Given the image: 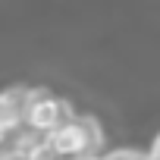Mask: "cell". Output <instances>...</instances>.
<instances>
[{
    "mask_svg": "<svg viewBox=\"0 0 160 160\" xmlns=\"http://www.w3.org/2000/svg\"><path fill=\"white\" fill-rule=\"evenodd\" d=\"M28 160H63V157H60V154H57V148L44 138L41 144H35V148L28 151Z\"/></svg>",
    "mask_w": 160,
    "mask_h": 160,
    "instance_id": "cell-4",
    "label": "cell"
},
{
    "mask_svg": "<svg viewBox=\"0 0 160 160\" xmlns=\"http://www.w3.org/2000/svg\"><path fill=\"white\" fill-rule=\"evenodd\" d=\"M75 119V113H72V104L66 101V98H57V94H50L47 101H41L32 113H28V126L35 129V132H41V135H50V132H57L60 126H66V122H72Z\"/></svg>",
    "mask_w": 160,
    "mask_h": 160,
    "instance_id": "cell-2",
    "label": "cell"
},
{
    "mask_svg": "<svg viewBox=\"0 0 160 160\" xmlns=\"http://www.w3.org/2000/svg\"><path fill=\"white\" fill-rule=\"evenodd\" d=\"M47 141L57 148V154L63 160H72V157H101L98 151L104 144V129H101L98 116L82 113V116H75L72 122L60 126L57 132H50Z\"/></svg>",
    "mask_w": 160,
    "mask_h": 160,
    "instance_id": "cell-1",
    "label": "cell"
},
{
    "mask_svg": "<svg viewBox=\"0 0 160 160\" xmlns=\"http://www.w3.org/2000/svg\"><path fill=\"white\" fill-rule=\"evenodd\" d=\"M0 160H28V154H22V151H16L10 141H3V144H0Z\"/></svg>",
    "mask_w": 160,
    "mask_h": 160,
    "instance_id": "cell-5",
    "label": "cell"
},
{
    "mask_svg": "<svg viewBox=\"0 0 160 160\" xmlns=\"http://www.w3.org/2000/svg\"><path fill=\"white\" fill-rule=\"evenodd\" d=\"M16 126H22L19 119H16V113L10 110V104H7V98L0 94V138H7Z\"/></svg>",
    "mask_w": 160,
    "mask_h": 160,
    "instance_id": "cell-3",
    "label": "cell"
},
{
    "mask_svg": "<svg viewBox=\"0 0 160 160\" xmlns=\"http://www.w3.org/2000/svg\"><path fill=\"white\" fill-rule=\"evenodd\" d=\"M148 160H160V132L154 135V141H151V148H148Z\"/></svg>",
    "mask_w": 160,
    "mask_h": 160,
    "instance_id": "cell-6",
    "label": "cell"
}]
</instances>
